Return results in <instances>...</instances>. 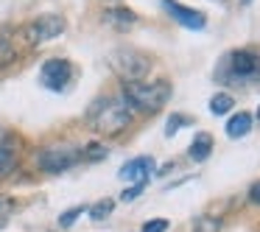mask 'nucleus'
Masks as SVG:
<instances>
[{
    "instance_id": "nucleus-1",
    "label": "nucleus",
    "mask_w": 260,
    "mask_h": 232,
    "mask_svg": "<svg viewBox=\"0 0 260 232\" xmlns=\"http://www.w3.org/2000/svg\"><path fill=\"white\" fill-rule=\"evenodd\" d=\"M174 95L171 81L159 79V81H123L120 87V98L132 112H143V115H154L165 107Z\"/></svg>"
},
{
    "instance_id": "nucleus-2",
    "label": "nucleus",
    "mask_w": 260,
    "mask_h": 232,
    "mask_svg": "<svg viewBox=\"0 0 260 232\" xmlns=\"http://www.w3.org/2000/svg\"><path fill=\"white\" fill-rule=\"evenodd\" d=\"M87 123L98 135H120L132 123V109L123 104V98H98L87 109Z\"/></svg>"
},
{
    "instance_id": "nucleus-3",
    "label": "nucleus",
    "mask_w": 260,
    "mask_h": 232,
    "mask_svg": "<svg viewBox=\"0 0 260 232\" xmlns=\"http://www.w3.org/2000/svg\"><path fill=\"white\" fill-rule=\"evenodd\" d=\"M221 79L238 81V84H252L260 81V53L241 48V51H232L230 56L221 64Z\"/></svg>"
},
{
    "instance_id": "nucleus-4",
    "label": "nucleus",
    "mask_w": 260,
    "mask_h": 232,
    "mask_svg": "<svg viewBox=\"0 0 260 232\" xmlns=\"http://www.w3.org/2000/svg\"><path fill=\"white\" fill-rule=\"evenodd\" d=\"M109 68L123 81H146L148 70H151V59L135 48H118L109 53Z\"/></svg>"
},
{
    "instance_id": "nucleus-5",
    "label": "nucleus",
    "mask_w": 260,
    "mask_h": 232,
    "mask_svg": "<svg viewBox=\"0 0 260 232\" xmlns=\"http://www.w3.org/2000/svg\"><path fill=\"white\" fill-rule=\"evenodd\" d=\"M64 28H68V23H64L62 14H42V17H34L31 23H25L20 28V37H23V42L28 48H40L45 42L62 37Z\"/></svg>"
},
{
    "instance_id": "nucleus-6",
    "label": "nucleus",
    "mask_w": 260,
    "mask_h": 232,
    "mask_svg": "<svg viewBox=\"0 0 260 232\" xmlns=\"http://www.w3.org/2000/svg\"><path fill=\"white\" fill-rule=\"evenodd\" d=\"M81 159V151L73 146H48L37 154V165L42 174H64Z\"/></svg>"
},
{
    "instance_id": "nucleus-7",
    "label": "nucleus",
    "mask_w": 260,
    "mask_h": 232,
    "mask_svg": "<svg viewBox=\"0 0 260 232\" xmlns=\"http://www.w3.org/2000/svg\"><path fill=\"white\" fill-rule=\"evenodd\" d=\"M73 79V64L68 59H48L40 70V84L53 92H62Z\"/></svg>"
},
{
    "instance_id": "nucleus-8",
    "label": "nucleus",
    "mask_w": 260,
    "mask_h": 232,
    "mask_svg": "<svg viewBox=\"0 0 260 232\" xmlns=\"http://www.w3.org/2000/svg\"><path fill=\"white\" fill-rule=\"evenodd\" d=\"M162 9L171 14V20L182 25L187 31H204L207 28V14L199 12V9H190V6H182L176 0H162Z\"/></svg>"
},
{
    "instance_id": "nucleus-9",
    "label": "nucleus",
    "mask_w": 260,
    "mask_h": 232,
    "mask_svg": "<svg viewBox=\"0 0 260 232\" xmlns=\"http://www.w3.org/2000/svg\"><path fill=\"white\" fill-rule=\"evenodd\" d=\"M17 159H20V140L12 131L0 129V179L17 168Z\"/></svg>"
},
{
    "instance_id": "nucleus-10",
    "label": "nucleus",
    "mask_w": 260,
    "mask_h": 232,
    "mask_svg": "<svg viewBox=\"0 0 260 232\" xmlns=\"http://www.w3.org/2000/svg\"><path fill=\"white\" fill-rule=\"evenodd\" d=\"M154 157H132V159H126L123 165H120V171H118V176L123 182H148V176L154 174Z\"/></svg>"
},
{
    "instance_id": "nucleus-11",
    "label": "nucleus",
    "mask_w": 260,
    "mask_h": 232,
    "mask_svg": "<svg viewBox=\"0 0 260 232\" xmlns=\"http://www.w3.org/2000/svg\"><path fill=\"white\" fill-rule=\"evenodd\" d=\"M137 20H140V17H137L132 9H123V6H115V9H107V12H104V23L112 25V28H118V31L135 28Z\"/></svg>"
},
{
    "instance_id": "nucleus-12",
    "label": "nucleus",
    "mask_w": 260,
    "mask_h": 232,
    "mask_svg": "<svg viewBox=\"0 0 260 232\" xmlns=\"http://www.w3.org/2000/svg\"><path fill=\"white\" fill-rule=\"evenodd\" d=\"M252 123H254V118L249 112L232 115V118L226 120V137H230V140H241V137H246L249 131H252Z\"/></svg>"
},
{
    "instance_id": "nucleus-13",
    "label": "nucleus",
    "mask_w": 260,
    "mask_h": 232,
    "mask_svg": "<svg viewBox=\"0 0 260 232\" xmlns=\"http://www.w3.org/2000/svg\"><path fill=\"white\" fill-rule=\"evenodd\" d=\"M210 154H213V137H210L207 131H199V135L193 137L190 148H187V157H190L193 162H204Z\"/></svg>"
},
{
    "instance_id": "nucleus-14",
    "label": "nucleus",
    "mask_w": 260,
    "mask_h": 232,
    "mask_svg": "<svg viewBox=\"0 0 260 232\" xmlns=\"http://www.w3.org/2000/svg\"><path fill=\"white\" fill-rule=\"evenodd\" d=\"M12 59H17V42H14L12 31H0V64H9Z\"/></svg>"
},
{
    "instance_id": "nucleus-15",
    "label": "nucleus",
    "mask_w": 260,
    "mask_h": 232,
    "mask_svg": "<svg viewBox=\"0 0 260 232\" xmlns=\"http://www.w3.org/2000/svg\"><path fill=\"white\" fill-rule=\"evenodd\" d=\"M230 109H235V98H232L230 92H215V95L210 98V112L213 115H226Z\"/></svg>"
},
{
    "instance_id": "nucleus-16",
    "label": "nucleus",
    "mask_w": 260,
    "mask_h": 232,
    "mask_svg": "<svg viewBox=\"0 0 260 232\" xmlns=\"http://www.w3.org/2000/svg\"><path fill=\"white\" fill-rule=\"evenodd\" d=\"M112 210H115L112 198H101V202H95L92 207H87V213H90L92 221H107L109 215H112Z\"/></svg>"
},
{
    "instance_id": "nucleus-17",
    "label": "nucleus",
    "mask_w": 260,
    "mask_h": 232,
    "mask_svg": "<svg viewBox=\"0 0 260 232\" xmlns=\"http://www.w3.org/2000/svg\"><path fill=\"white\" fill-rule=\"evenodd\" d=\"M190 232H221V221L213 218V215H199V218L193 221Z\"/></svg>"
},
{
    "instance_id": "nucleus-18",
    "label": "nucleus",
    "mask_w": 260,
    "mask_h": 232,
    "mask_svg": "<svg viewBox=\"0 0 260 232\" xmlns=\"http://www.w3.org/2000/svg\"><path fill=\"white\" fill-rule=\"evenodd\" d=\"M185 126H193V118H187V115H179V112H174L168 118V123H165V135L168 137H174L179 129H185Z\"/></svg>"
},
{
    "instance_id": "nucleus-19",
    "label": "nucleus",
    "mask_w": 260,
    "mask_h": 232,
    "mask_svg": "<svg viewBox=\"0 0 260 232\" xmlns=\"http://www.w3.org/2000/svg\"><path fill=\"white\" fill-rule=\"evenodd\" d=\"M107 146H101V143H90V146L81 148V159H87V162H98V159H107Z\"/></svg>"
},
{
    "instance_id": "nucleus-20",
    "label": "nucleus",
    "mask_w": 260,
    "mask_h": 232,
    "mask_svg": "<svg viewBox=\"0 0 260 232\" xmlns=\"http://www.w3.org/2000/svg\"><path fill=\"white\" fill-rule=\"evenodd\" d=\"M81 213H87V207H84V204H76V207L64 210V213L59 215V226H62V229H68V226H73L76 221L81 218Z\"/></svg>"
},
{
    "instance_id": "nucleus-21",
    "label": "nucleus",
    "mask_w": 260,
    "mask_h": 232,
    "mask_svg": "<svg viewBox=\"0 0 260 232\" xmlns=\"http://www.w3.org/2000/svg\"><path fill=\"white\" fill-rule=\"evenodd\" d=\"M12 213H14V202H12V198H6V196H0V229L9 224Z\"/></svg>"
},
{
    "instance_id": "nucleus-22",
    "label": "nucleus",
    "mask_w": 260,
    "mask_h": 232,
    "mask_svg": "<svg viewBox=\"0 0 260 232\" xmlns=\"http://www.w3.org/2000/svg\"><path fill=\"white\" fill-rule=\"evenodd\" d=\"M148 182H135V185H129L123 193H120V202H135L137 196H143V190H146Z\"/></svg>"
},
{
    "instance_id": "nucleus-23",
    "label": "nucleus",
    "mask_w": 260,
    "mask_h": 232,
    "mask_svg": "<svg viewBox=\"0 0 260 232\" xmlns=\"http://www.w3.org/2000/svg\"><path fill=\"white\" fill-rule=\"evenodd\" d=\"M168 226H171L168 218H151V221H146L143 232H168Z\"/></svg>"
},
{
    "instance_id": "nucleus-24",
    "label": "nucleus",
    "mask_w": 260,
    "mask_h": 232,
    "mask_svg": "<svg viewBox=\"0 0 260 232\" xmlns=\"http://www.w3.org/2000/svg\"><path fill=\"white\" fill-rule=\"evenodd\" d=\"M249 202L257 204V207H260V182H254V185L249 187Z\"/></svg>"
},
{
    "instance_id": "nucleus-25",
    "label": "nucleus",
    "mask_w": 260,
    "mask_h": 232,
    "mask_svg": "<svg viewBox=\"0 0 260 232\" xmlns=\"http://www.w3.org/2000/svg\"><path fill=\"white\" fill-rule=\"evenodd\" d=\"M257 120H260V107H257Z\"/></svg>"
}]
</instances>
